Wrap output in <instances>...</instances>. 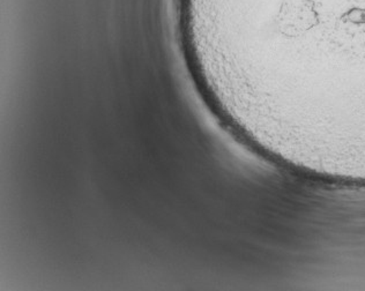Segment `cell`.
Returning a JSON list of instances; mask_svg holds the SVG:
<instances>
[{
    "instance_id": "6da1fadb",
    "label": "cell",
    "mask_w": 365,
    "mask_h": 291,
    "mask_svg": "<svg viewBox=\"0 0 365 291\" xmlns=\"http://www.w3.org/2000/svg\"><path fill=\"white\" fill-rule=\"evenodd\" d=\"M201 91L290 158L365 163V0H177Z\"/></svg>"
}]
</instances>
